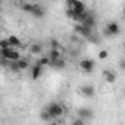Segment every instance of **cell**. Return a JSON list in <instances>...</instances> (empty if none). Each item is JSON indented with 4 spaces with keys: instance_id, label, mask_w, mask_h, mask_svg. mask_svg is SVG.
<instances>
[{
    "instance_id": "cell-29",
    "label": "cell",
    "mask_w": 125,
    "mask_h": 125,
    "mask_svg": "<svg viewBox=\"0 0 125 125\" xmlns=\"http://www.w3.org/2000/svg\"><path fill=\"white\" fill-rule=\"evenodd\" d=\"M119 67H121V70H125V60H122L119 62Z\"/></svg>"
},
{
    "instance_id": "cell-22",
    "label": "cell",
    "mask_w": 125,
    "mask_h": 125,
    "mask_svg": "<svg viewBox=\"0 0 125 125\" xmlns=\"http://www.w3.org/2000/svg\"><path fill=\"white\" fill-rule=\"evenodd\" d=\"M39 118H41L42 121H50V119H51V116H50V114L47 112V109H42V111H41Z\"/></svg>"
},
{
    "instance_id": "cell-5",
    "label": "cell",
    "mask_w": 125,
    "mask_h": 125,
    "mask_svg": "<svg viewBox=\"0 0 125 125\" xmlns=\"http://www.w3.org/2000/svg\"><path fill=\"white\" fill-rule=\"evenodd\" d=\"M70 9L73 10L74 15H83V13L86 12V4L83 3V0H76L74 4H73Z\"/></svg>"
},
{
    "instance_id": "cell-30",
    "label": "cell",
    "mask_w": 125,
    "mask_h": 125,
    "mask_svg": "<svg viewBox=\"0 0 125 125\" xmlns=\"http://www.w3.org/2000/svg\"><path fill=\"white\" fill-rule=\"evenodd\" d=\"M50 125H58V124H57V122H51Z\"/></svg>"
},
{
    "instance_id": "cell-23",
    "label": "cell",
    "mask_w": 125,
    "mask_h": 125,
    "mask_svg": "<svg viewBox=\"0 0 125 125\" xmlns=\"http://www.w3.org/2000/svg\"><path fill=\"white\" fill-rule=\"evenodd\" d=\"M6 48H12V47H10L7 38H3V39H0V50H6Z\"/></svg>"
},
{
    "instance_id": "cell-9",
    "label": "cell",
    "mask_w": 125,
    "mask_h": 125,
    "mask_svg": "<svg viewBox=\"0 0 125 125\" xmlns=\"http://www.w3.org/2000/svg\"><path fill=\"white\" fill-rule=\"evenodd\" d=\"M50 65L55 70H62L65 68V61L62 58H57V60H50Z\"/></svg>"
},
{
    "instance_id": "cell-7",
    "label": "cell",
    "mask_w": 125,
    "mask_h": 125,
    "mask_svg": "<svg viewBox=\"0 0 125 125\" xmlns=\"http://www.w3.org/2000/svg\"><path fill=\"white\" fill-rule=\"evenodd\" d=\"M83 26H87V28H92L93 29L94 25H96V19H94V16L90 13V12H87V15H86V18L80 22Z\"/></svg>"
},
{
    "instance_id": "cell-27",
    "label": "cell",
    "mask_w": 125,
    "mask_h": 125,
    "mask_svg": "<svg viewBox=\"0 0 125 125\" xmlns=\"http://www.w3.org/2000/svg\"><path fill=\"white\" fill-rule=\"evenodd\" d=\"M51 48H58V41L51 39Z\"/></svg>"
},
{
    "instance_id": "cell-14",
    "label": "cell",
    "mask_w": 125,
    "mask_h": 125,
    "mask_svg": "<svg viewBox=\"0 0 125 125\" xmlns=\"http://www.w3.org/2000/svg\"><path fill=\"white\" fill-rule=\"evenodd\" d=\"M48 57H50V60H57V58H61V52L58 48H51Z\"/></svg>"
},
{
    "instance_id": "cell-1",
    "label": "cell",
    "mask_w": 125,
    "mask_h": 125,
    "mask_svg": "<svg viewBox=\"0 0 125 125\" xmlns=\"http://www.w3.org/2000/svg\"><path fill=\"white\" fill-rule=\"evenodd\" d=\"M47 112L50 114V116H51V119H55V118H60L62 114H64V106L60 105V103H57V102H52V103H50L47 108Z\"/></svg>"
},
{
    "instance_id": "cell-31",
    "label": "cell",
    "mask_w": 125,
    "mask_h": 125,
    "mask_svg": "<svg viewBox=\"0 0 125 125\" xmlns=\"http://www.w3.org/2000/svg\"><path fill=\"white\" fill-rule=\"evenodd\" d=\"M122 13H124V18H125V6H124V10H122Z\"/></svg>"
},
{
    "instance_id": "cell-3",
    "label": "cell",
    "mask_w": 125,
    "mask_h": 125,
    "mask_svg": "<svg viewBox=\"0 0 125 125\" xmlns=\"http://www.w3.org/2000/svg\"><path fill=\"white\" fill-rule=\"evenodd\" d=\"M121 32V28L118 25V22H109L105 28V35L106 36H116Z\"/></svg>"
},
{
    "instance_id": "cell-21",
    "label": "cell",
    "mask_w": 125,
    "mask_h": 125,
    "mask_svg": "<svg viewBox=\"0 0 125 125\" xmlns=\"http://www.w3.org/2000/svg\"><path fill=\"white\" fill-rule=\"evenodd\" d=\"M108 57H109V51H106V50H100L99 54H97V58L99 60H106Z\"/></svg>"
},
{
    "instance_id": "cell-13",
    "label": "cell",
    "mask_w": 125,
    "mask_h": 125,
    "mask_svg": "<svg viewBox=\"0 0 125 125\" xmlns=\"http://www.w3.org/2000/svg\"><path fill=\"white\" fill-rule=\"evenodd\" d=\"M32 15H33L35 18H44V15H45V10H44V7H41L39 4H35V9H33Z\"/></svg>"
},
{
    "instance_id": "cell-10",
    "label": "cell",
    "mask_w": 125,
    "mask_h": 125,
    "mask_svg": "<svg viewBox=\"0 0 125 125\" xmlns=\"http://www.w3.org/2000/svg\"><path fill=\"white\" fill-rule=\"evenodd\" d=\"M41 76H42V67L38 65V64H35V65L32 67V74H31L32 80H38Z\"/></svg>"
},
{
    "instance_id": "cell-32",
    "label": "cell",
    "mask_w": 125,
    "mask_h": 125,
    "mask_svg": "<svg viewBox=\"0 0 125 125\" xmlns=\"http://www.w3.org/2000/svg\"><path fill=\"white\" fill-rule=\"evenodd\" d=\"M124 96H125V90H124Z\"/></svg>"
},
{
    "instance_id": "cell-4",
    "label": "cell",
    "mask_w": 125,
    "mask_h": 125,
    "mask_svg": "<svg viewBox=\"0 0 125 125\" xmlns=\"http://www.w3.org/2000/svg\"><path fill=\"white\" fill-rule=\"evenodd\" d=\"M79 65H80V68H82L83 73L90 74V73L93 71V68H94V61L93 60H90V58H83Z\"/></svg>"
},
{
    "instance_id": "cell-20",
    "label": "cell",
    "mask_w": 125,
    "mask_h": 125,
    "mask_svg": "<svg viewBox=\"0 0 125 125\" xmlns=\"http://www.w3.org/2000/svg\"><path fill=\"white\" fill-rule=\"evenodd\" d=\"M7 68L10 70V71H13V73H19L21 70H19V67H18V62L16 61H10L9 62V65H7Z\"/></svg>"
},
{
    "instance_id": "cell-2",
    "label": "cell",
    "mask_w": 125,
    "mask_h": 125,
    "mask_svg": "<svg viewBox=\"0 0 125 125\" xmlns=\"http://www.w3.org/2000/svg\"><path fill=\"white\" fill-rule=\"evenodd\" d=\"M0 57H3L9 61H18L21 58V54L15 48H6V50H0Z\"/></svg>"
},
{
    "instance_id": "cell-26",
    "label": "cell",
    "mask_w": 125,
    "mask_h": 125,
    "mask_svg": "<svg viewBox=\"0 0 125 125\" xmlns=\"http://www.w3.org/2000/svg\"><path fill=\"white\" fill-rule=\"evenodd\" d=\"M82 28H83L82 23H76V25H74V32H76V33H80V32H82Z\"/></svg>"
},
{
    "instance_id": "cell-16",
    "label": "cell",
    "mask_w": 125,
    "mask_h": 125,
    "mask_svg": "<svg viewBox=\"0 0 125 125\" xmlns=\"http://www.w3.org/2000/svg\"><path fill=\"white\" fill-rule=\"evenodd\" d=\"M80 35H82L83 38H86V39H90V38H92V28L83 26V28H82V32H80Z\"/></svg>"
},
{
    "instance_id": "cell-12",
    "label": "cell",
    "mask_w": 125,
    "mask_h": 125,
    "mask_svg": "<svg viewBox=\"0 0 125 125\" xmlns=\"http://www.w3.org/2000/svg\"><path fill=\"white\" fill-rule=\"evenodd\" d=\"M103 76H105V80H106L109 84L115 83V80H116V74H115L114 71H108V70H103Z\"/></svg>"
},
{
    "instance_id": "cell-24",
    "label": "cell",
    "mask_w": 125,
    "mask_h": 125,
    "mask_svg": "<svg viewBox=\"0 0 125 125\" xmlns=\"http://www.w3.org/2000/svg\"><path fill=\"white\" fill-rule=\"evenodd\" d=\"M71 125H86V121H83L82 118H77V119H73Z\"/></svg>"
},
{
    "instance_id": "cell-25",
    "label": "cell",
    "mask_w": 125,
    "mask_h": 125,
    "mask_svg": "<svg viewBox=\"0 0 125 125\" xmlns=\"http://www.w3.org/2000/svg\"><path fill=\"white\" fill-rule=\"evenodd\" d=\"M9 60H6V58H3V57H0V65H1V67H7V65H9Z\"/></svg>"
},
{
    "instance_id": "cell-17",
    "label": "cell",
    "mask_w": 125,
    "mask_h": 125,
    "mask_svg": "<svg viewBox=\"0 0 125 125\" xmlns=\"http://www.w3.org/2000/svg\"><path fill=\"white\" fill-rule=\"evenodd\" d=\"M29 51H31V54H33V55H39V54L42 52V47H41L39 44H33Z\"/></svg>"
},
{
    "instance_id": "cell-11",
    "label": "cell",
    "mask_w": 125,
    "mask_h": 125,
    "mask_svg": "<svg viewBox=\"0 0 125 125\" xmlns=\"http://www.w3.org/2000/svg\"><path fill=\"white\" fill-rule=\"evenodd\" d=\"M7 41H9V44H10V47H12V48H19V47L22 45L21 39H19L16 35H10V36L7 38Z\"/></svg>"
},
{
    "instance_id": "cell-15",
    "label": "cell",
    "mask_w": 125,
    "mask_h": 125,
    "mask_svg": "<svg viewBox=\"0 0 125 125\" xmlns=\"http://www.w3.org/2000/svg\"><path fill=\"white\" fill-rule=\"evenodd\" d=\"M16 62H18V67H19V70H21V71H23V70H26V68L29 67V61H28V60H25V58H19Z\"/></svg>"
},
{
    "instance_id": "cell-18",
    "label": "cell",
    "mask_w": 125,
    "mask_h": 125,
    "mask_svg": "<svg viewBox=\"0 0 125 125\" xmlns=\"http://www.w3.org/2000/svg\"><path fill=\"white\" fill-rule=\"evenodd\" d=\"M38 65H41V67H47V65H50V57L48 55H44V57H41L38 61H36Z\"/></svg>"
},
{
    "instance_id": "cell-28",
    "label": "cell",
    "mask_w": 125,
    "mask_h": 125,
    "mask_svg": "<svg viewBox=\"0 0 125 125\" xmlns=\"http://www.w3.org/2000/svg\"><path fill=\"white\" fill-rule=\"evenodd\" d=\"M74 1L76 0H65V4H67V9H70L73 4H74Z\"/></svg>"
},
{
    "instance_id": "cell-8",
    "label": "cell",
    "mask_w": 125,
    "mask_h": 125,
    "mask_svg": "<svg viewBox=\"0 0 125 125\" xmlns=\"http://www.w3.org/2000/svg\"><path fill=\"white\" fill-rule=\"evenodd\" d=\"M80 92H82L83 96H86V97H93L94 96V87L92 84H84V86H82Z\"/></svg>"
},
{
    "instance_id": "cell-6",
    "label": "cell",
    "mask_w": 125,
    "mask_h": 125,
    "mask_svg": "<svg viewBox=\"0 0 125 125\" xmlns=\"http://www.w3.org/2000/svg\"><path fill=\"white\" fill-rule=\"evenodd\" d=\"M77 115H79V118H82L83 121H89V119L93 118L94 114L90 108H80V109L77 111Z\"/></svg>"
},
{
    "instance_id": "cell-19",
    "label": "cell",
    "mask_w": 125,
    "mask_h": 125,
    "mask_svg": "<svg viewBox=\"0 0 125 125\" xmlns=\"http://www.w3.org/2000/svg\"><path fill=\"white\" fill-rule=\"evenodd\" d=\"M33 9H35V4H33V3H23V4H22V10H23V12L32 13Z\"/></svg>"
}]
</instances>
